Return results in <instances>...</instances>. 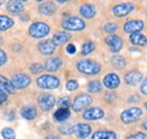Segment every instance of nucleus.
<instances>
[{
    "label": "nucleus",
    "mask_w": 147,
    "mask_h": 139,
    "mask_svg": "<svg viewBox=\"0 0 147 139\" xmlns=\"http://www.w3.org/2000/svg\"><path fill=\"white\" fill-rule=\"evenodd\" d=\"M77 69L82 74L93 76L101 71V66H100V63H97L93 60L86 59V60H80L77 62Z\"/></svg>",
    "instance_id": "obj_1"
},
{
    "label": "nucleus",
    "mask_w": 147,
    "mask_h": 139,
    "mask_svg": "<svg viewBox=\"0 0 147 139\" xmlns=\"http://www.w3.org/2000/svg\"><path fill=\"white\" fill-rule=\"evenodd\" d=\"M36 84L43 89H55L60 86V80L51 75H42L36 79Z\"/></svg>",
    "instance_id": "obj_2"
},
{
    "label": "nucleus",
    "mask_w": 147,
    "mask_h": 139,
    "mask_svg": "<svg viewBox=\"0 0 147 139\" xmlns=\"http://www.w3.org/2000/svg\"><path fill=\"white\" fill-rule=\"evenodd\" d=\"M49 32H50V26L43 22H36L28 27L30 35L35 38H42L49 34Z\"/></svg>",
    "instance_id": "obj_3"
},
{
    "label": "nucleus",
    "mask_w": 147,
    "mask_h": 139,
    "mask_svg": "<svg viewBox=\"0 0 147 139\" xmlns=\"http://www.w3.org/2000/svg\"><path fill=\"white\" fill-rule=\"evenodd\" d=\"M143 115V111L139 107H130L128 110L123 111L120 115L121 121L126 124L129 123H134V122L138 121Z\"/></svg>",
    "instance_id": "obj_4"
},
{
    "label": "nucleus",
    "mask_w": 147,
    "mask_h": 139,
    "mask_svg": "<svg viewBox=\"0 0 147 139\" xmlns=\"http://www.w3.org/2000/svg\"><path fill=\"white\" fill-rule=\"evenodd\" d=\"M85 26L86 24L82 18L75 16L65 18L62 22V27L67 31H82L85 28Z\"/></svg>",
    "instance_id": "obj_5"
},
{
    "label": "nucleus",
    "mask_w": 147,
    "mask_h": 139,
    "mask_svg": "<svg viewBox=\"0 0 147 139\" xmlns=\"http://www.w3.org/2000/svg\"><path fill=\"white\" fill-rule=\"evenodd\" d=\"M37 103L40 105L41 110L44 112H48L50 110H52V107L55 104V97L52 94L49 93H43L38 96L37 99Z\"/></svg>",
    "instance_id": "obj_6"
},
{
    "label": "nucleus",
    "mask_w": 147,
    "mask_h": 139,
    "mask_svg": "<svg viewBox=\"0 0 147 139\" xmlns=\"http://www.w3.org/2000/svg\"><path fill=\"white\" fill-rule=\"evenodd\" d=\"M92 101V97L88 94H79L78 96H76V99L74 101L73 110L75 112H80L84 109H86L87 106H90Z\"/></svg>",
    "instance_id": "obj_7"
},
{
    "label": "nucleus",
    "mask_w": 147,
    "mask_h": 139,
    "mask_svg": "<svg viewBox=\"0 0 147 139\" xmlns=\"http://www.w3.org/2000/svg\"><path fill=\"white\" fill-rule=\"evenodd\" d=\"M10 82L16 89H24L31 84V78L25 74H16L11 77Z\"/></svg>",
    "instance_id": "obj_8"
},
{
    "label": "nucleus",
    "mask_w": 147,
    "mask_h": 139,
    "mask_svg": "<svg viewBox=\"0 0 147 139\" xmlns=\"http://www.w3.org/2000/svg\"><path fill=\"white\" fill-rule=\"evenodd\" d=\"M105 43L109 45V48L111 49L112 52H119L122 47H123V41L121 37H119L118 35L112 34L108 35L105 37Z\"/></svg>",
    "instance_id": "obj_9"
},
{
    "label": "nucleus",
    "mask_w": 147,
    "mask_h": 139,
    "mask_svg": "<svg viewBox=\"0 0 147 139\" xmlns=\"http://www.w3.org/2000/svg\"><path fill=\"white\" fill-rule=\"evenodd\" d=\"M132 9H134V5L126 2V3H120V5L114 6L113 9H112V13L117 17H125V16L128 15L129 13L132 11Z\"/></svg>",
    "instance_id": "obj_10"
},
{
    "label": "nucleus",
    "mask_w": 147,
    "mask_h": 139,
    "mask_svg": "<svg viewBox=\"0 0 147 139\" xmlns=\"http://www.w3.org/2000/svg\"><path fill=\"white\" fill-rule=\"evenodd\" d=\"M91 132H92V129L86 123H77V124L74 126V134L76 135L77 138L79 139L87 138Z\"/></svg>",
    "instance_id": "obj_11"
},
{
    "label": "nucleus",
    "mask_w": 147,
    "mask_h": 139,
    "mask_svg": "<svg viewBox=\"0 0 147 139\" xmlns=\"http://www.w3.org/2000/svg\"><path fill=\"white\" fill-rule=\"evenodd\" d=\"M142 79H143V74L138 70H130L125 75V82L130 86H135L139 84Z\"/></svg>",
    "instance_id": "obj_12"
},
{
    "label": "nucleus",
    "mask_w": 147,
    "mask_h": 139,
    "mask_svg": "<svg viewBox=\"0 0 147 139\" xmlns=\"http://www.w3.org/2000/svg\"><path fill=\"white\" fill-rule=\"evenodd\" d=\"M103 117H104V111L100 107H90L83 114V118L85 120H98L102 119Z\"/></svg>",
    "instance_id": "obj_13"
},
{
    "label": "nucleus",
    "mask_w": 147,
    "mask_h": 139,
    "mask_svg": "<svg viewBox=\"0 0 147 139\" xmlns=\"http://www.w3.org/2000/svg\"><path fill=\"white\" fill-rule=\"evenodd\" d=\"M144 28V23L142 20L135 19V20H129L125 24L123 30L126 33H139V31H142Z\"/></svg>",
    "instance_id": "obj_14"
},
{
    "label": "nucleus",
    "mask_w": 147,
    "mask_h": 139,
    "mask_svg": "<svg viewBox=\"0 0 147 139\" xmlns=\"http://www.w3.org/2000/svg\"><path fill=\"white\" fill-rule=\"evenodd\" d=\"M55 47L57 45H55L52 41L47 40V41L40 42L38 45H37V49H38L40 53H42L43 55H50V54H52V53L55 52Z\"/></svg>",
    "instance_id": "obj_15"
},
{
    "label": "nucleus",
    "mask_w": 147,
    "mask_h": 139,
    "mask_svg": "<svg viewBox=\"0 0 147 139\" xmlns=\"http://www.w3.org/2000/svg\"><path fill=\"white\" fill-rule=\"evenodd\" d=\"M24 5L22 1L17 0H13V1H8L7 3V10L9 14L11 15H20L24 11Z\"/></svg>",
    "instance_id": "obj_16"
},
{
    "label": "nucleus",
    "mask_w": 147,
    "mask_h": 139,
    "mask_svg": "<svg viewBox=\"0 0 147 139\" xmlns=\"http://www.w3.org/2000/svg\"><path fill=\"white\" fill-rule=\"evenodd\" d=\"M103 84L107 88L114 89L120 85V79L119 76L117 74H108L104 78H103Z\"/></svg>",
    "instance_id": "obj_17"
},
{
    "label": "nucleus",
    "mask_w": 147,
    "mask_h": 139,
    "mask_svg": "<svg viewBox=\"0 0 147 139\" xmlns=\"http://www.w3.org/2000/svg\"><path fill=\"white\" fill-rule=\"evenodd\" d=\"M57 10V7L53 2L51 1H47V2H43L40 7H38V11L41 15L43 16H51L53 15Z\"/></svg>",
    "instance_id": "obj_18"
},
{
    "label": "nucleus",
    "mask_w": 147,
    "mask_h": 139,
    "mask_svg": "<svg viewBox=\"0 0 147 139\" xmlns=\"http://www.w3.org/2000/svg\"><path fill=\"white\" fill-rule=\"evenodd\" d=\"M20 115L26 120H33L37 115V111L33 105H25L20 110Z\"/></svg>",
    "instance_id": "obj_19"
},
{
    "label": "nucleus",
    "mask_w": 147,
    "mask_h": 139,
    "mask_svg": "<svg viewBox=\"0 0 147 139\" xmlns=\"http://www.w3.org/2000/svg\"><path fill=\"white\" fill-rule=\"evenodd\" d=\"M62 66V61L59 58H50L44 63V69L49 72H55Z\"/></svg>",
    "instance_id": "obj_20"
},
{
    "label": "nucleus",
    "mask_w": 147,
    "mask_h": 139,
    "mask_svg": "<svg viewBox=\"0 0 147 139\" xmlns=\"http://www.w3.org/2000/svg\"><path fill=\"white\" fill-rule=\"evenodd\" d=\"M0 89L3 90L7 94H14L16 92V88L13 86L11 82L8 80L6 77H3L2 75H0Z\"/></svg>",
    "instance_id": "obj_21"
},
{
    "label": "nucleus",
    "mask_w": 147,
    "mask_h": 139,
    "mask_svg": "<svg viewBox=\"0 0 147 139\" xmlns=\"http://www.w3.org/2000/svg\"><path fill=\"white\" fill-rule=\"evenodd\" d=\"M71 35L66 33V32H58L53 35V38H52V42L55 43V45H62L65 43H67L69 40H70Z\"/></svg>",
    "instance_id": "obj_22"
},
{
    "label": "nucleus",
    "mask_w": 147,
    "mask_h": 139,
    "mask_svg": "<svg viewBox=\"0 0 147 139\" xmlns=\"http://www.w3.org/2000/svg\"><path fill=\"white\" fill-rule=\"evenodd\" d=\"M79 13H80V15H82L83 17L93 18L95 16V14H96V9H95V7L92 6V5L85 3V5H83V6L80 7Z\"/></svg>",
    "instance_id": "obj_23"
},
{
    "label": "nucleus",
    "mask_w": 147,
    "mask_h": 139,
    "mask_svg": "<svg viewBox=\"0 0 147 139\" xmlns=\"http://www.w3.org/2000/svg\"><path fill=\"white\" fill-rule=\"evenodd\" d=\"M130 42L134 45L144 47L147 44V37L142 33H134V34L130 35Z\"/></svg>",
    "instance_id": "obj_24"
},
{
    "label": "nucleus",
    "mask_w": 147,
    "mask_h": 139,
    "mask_svg": "<svg viewBox=\"0 0 147 139\" xmlns=\"http://www.w3.org/2000/svg\"><path fill=\"white\" fill-rule=\"evenodd\" d=\"M92 139H117V135L110 130H98L93 134Z\"/></svg>",
    "instance_id": "obj_25"
},
{
    "label": "nucleus",
    "mask_w": 147,
    "mask_h": 139,
    "mask_svg": "<svg viewBox=\"0 0 147 139\" xmlns=\"http://www.w3.org/2000/svg\"><path fill=\"white\" fill-rule=\"evenodd\" d=\"M69 117H70V111L69 109L66 107H59L55 112V119L59 122L66 121Z\"/></svg>",
    "instance_id": "obj_26"
},
{
    "label": "nucleus",
    "mask_w": 147,
    "mask_h": 139,
    "mask_svg": "<svg viewBox=\"0 0 147 139\" xmlns=\"http://www.w3.org/2000/svg\"><path fill=\"white\" fill-rule=\"evenodd\" d=\"M14 24H15V22L13 20V18L8 17V16H3V15H0V31L1 32L9 30L10 27L14 26Z\"/></svg>",
    "instance_id": "obj_27"
},
{
    "label": "nucleus",
    "mask_w": 147,
    "mask_h": 139,
    "mask_svg": "<svg viewBox=\"0 0 147 139\" xmlns=\"http://www.w3.org/2000/svg\"><path fill=\"white\" fill-rule=\"evenodd\" d=\"M111 63H112V66H114L115 68L121 69V68H123V67L126 66V60H125V58L121 57V55H113V57L111 58Z\"/></svg>",
    "instance_id": "obj_28"
},
{
    "label": "nucleus",
    "mask_w": 147,
    "mask_h": 139,
    "mask_svg": "<svg viewBox=\"0 0 147 139\" xmlns=\"http://www.w3.org/2000/svg\"><path fill=\"white\" fill-rule=\"evenodd\" d=\"M95 50V43L92 42V41H88V42H86V43H84L83 44V47H82V55H87V54H90L91 52H93Z\"/></svg>",
    "instance_id": "obj_29"
},
{
    "label": "nucleus",
    "mask_w": 147,
    "mask_h": 139,
    "mask_svg": "<svg viewBox=\"0 0 147 139\" xmlns=\"http://www.w3.org/2000/svg\"><path fill=\"white\" fill-rule=\"evenodd\" d=\"M101 89H102V85L98 80L90 82L88 85H87V90L90 93H98V92H101Z\"/></svg>",
    "instance_id": "obj_30"
},
{
    "label": "nucleus",
    "mask_w": 147,
    "mask_h": 139,
    "mask_svg": "<svg viewBox=\"0 0 147 139\" xmlns=\"http://www.w3.org/2000/svg\"><path fill=\"white\" fill-rule=\"evenodd\" d=\"M1 136L3 139H16L15 131L11 128H3L1 130Z\"/></svg>",
    "instance_id": "obj_31"
},
{
    "label": "nucleus",
    "mask_w": 147,
    "mask_h": 139,
    "mask_svg": "<svg viewBox=\"0 0 147 139\" xmlns=\"http://www.w3.org/2000/svg\"><path fill=\"white\" fill-rule=\"evenodd\" d=\"M70 99L68 97V96H62V97H60V100L58 101V105H59V107H66V109H69V106H70Z\"/></svg>",
    "instance_id": "obj_32"
},
{
    "label": "nucleus",
    "mask_w": 147,
    "mask_h": 139,
    "mask_svg": "<svg viewBox=\"0 0 147 139\" xmlns=\"http://www.w3.org/2000/svg\"><path fill=\"white\" fill-rule=\"evenodd\" d=\"M59 131L63 135H70L71 132H74V127H71L70 124H61L59 127Z\"/></svg>",
    "instance_id": "obj_33"
},
{
    "label": "nucleus",
    "mask_w": 147,
    "mask_h": 139,
    "mask_svg": "<svg viewBox=\"0 0 147 139\" xmlns=\"http://www.w3.org/2000/svg\"><path fill=\"white\" fill-rule=\"evenodd\" d=\"M104 30H105L107 33H109L110 35H112L113 33L117 32V30H118V25H117L115 23H108V24H105Z\"/></svg>",
    "instance_id": "obj_34"
},
{
    "label": "nucleus",
    "mask_w": 147,
    "mask_h": 139,
    "mask_svg": "<svg viewBox=\"0 0 147 139\" xmlns=\"http://www.w3.org/2000/svg\"><path fill=\"white\" fill-rule=\"evenodd\" d=\"M43 68H44V67H43L41 63H33V65L30 66V71H31L33 75H37V74H40V72L43 71Z\"/></svg>",
    "instance_id": "obj_35"
},
{
    "label": "nucleus",
    "mask_w": 147,
    "mask_h": 139,
    "mask_svg": "<svg viewBox=\"0 0 147 139\" xmlns=\"http://www.w3.org/2000/svg\"><path fill=\"white\" fill-rule=\"evenodd\" d=\"M66 88H67L68 90L73 92V90L78 88V83H77L76 80H74V79H70V80H68V82L66 83Z\"/></svg>",
    "instance_id": "obj_36"
},
{
    "label": "nucleus",
    "mask_w": 147,
    "mask_h": 139,
    "mask_svg": "<svg viewBox=\"0 0 147 139\" xmlns=\"http://www.w3.org/2000/svg\"><path fill=\"white\" fill-rule=\"evenodd\" d=\"M127 139H147V135L142 134V132H138V134H136V135H131V136H129Z\"/></svg>",
    "instance_id": "obj_37"
},
{
    "label": "nucleus",
    "mask_w": 147,
    "mask_h": 139,
    "mask_svg": "<svg viewBox=\"0 0 147 139\" xmlns=\"http://www.w3.org/2000/svg\"><path fill=\"white\" fill-rule=\"evenodd\" d=\"M6 61H7V54H6V52H5L3 50L0 49V67H1L2 65H5Z\"/></svg>",
    "instance_id": "obj_38"
},
{
    "label": "nucleus",
    "mask_w": 147,
    "mask_h": 139,
    "mask_svg": "<svg viewBox=\"0 0 147 139\" xmlns=\"http://www.w3.org/2000/svg\"><path fill=\"white\" fill-rule=\"evenodd\" d=\"M8 96H7V93H5L3 90L0 89V104H3L6 101H7Z\"/></svg>",
    "instance_id": "obj_39"
},
{
    "label": "nucleus",
    "mask_w": 147,
    "mask_h": 139,
    "mask_svg": "<svg viewBox=\"0 0 147 139\" xmlns=\"http://www.w3.org/2000/svg\"><path fill=\"white\" fill-rule=\"evenodd\" d=\"M140 90H142V93H143V94L147 95V78H146V79H144V82L142 83V86H140Z\"/></svg>",
    "instance_id": "obj_40"
},
{
    "label": "nucleus",
    "mask_w": 147,
    "mask_h": 139,
    "mask_svg": "<svg viewBox=\"0 0 147 139\" xmlns=\"http://www.w3.org/2000/svg\"><path fill=\"white\" fill-rule=\"evenodd\" d=\"M67 52L68 53H70V54H74V53L76 52V47L74 45V44H68L67 45Z\"/></svg>",
    "instance_id": "obj_41"
},
{
    "label": "nucleus",
    "mask_w": 147,
    "mask_h": 139,
    "mask_svg": "<svg viewBox=\"0 0 147 139\" xmlns=\"http://www.w3.org/2000/svg\"><path fill=\"white\" fill-rule=\"evenodd\" d=\"M137 96H138V95L135 94V95L131 96V97H137ZM138 101H139V99H129V102H138Z\"/></svg>",
    "instance_id": "obj_42"
},
{
    "label": "nucleus",
    "mask_w": 147,
    "mask_h": 139,
    "mask_svg": "<svg viewBox=\"0 0 147 139\" xmlns=\"http://www.w3.org/2000/svg\"><path fill=\"white\" fill-rule=\"evenodd\" d=\"M47 139H60L57 135H51V136H48Z\"/></svg>",
    "instance_id": "obj_43"
},
{
    "label": "nucleus",
    "mask_w": 147,
    "mask_h": 139,
    "mask_svg": "<svg viewBox=\"0 0 147 139\" xmlns=\"http://www.w3.org/2000/svg\"><path fill=\"white\" fill-rule=\"evenodd\" d=\"M143 127H144V128H145V129L147 130V119L144 122H143Z\"/></svg>",
    "instance_id": "obj_44"
},
{
    "label": "nucleus",
    "mask_w": 147,
    "mask_h": 139,
    "mask_svg": "<svg viewBox=\"0 0 147 139\" xmlns=\"http://www.w3.org/2000/svg\"><path fill=\"white\" fill-rule=\"evenodd\" d=\"M2 43H3V40H2L1 37H0V44H2Z\"/></svg>",
    "instance_id": "obj_45"
},
{
    "label": "nucleus",
    "mask_w": 147,
    "mask_h": 139,
    "mask_svg": "<svg viewBox=\"0 0 147 139\" xmlns=\"http://www.w3.org/2000/svg\"><path fill=\"white\" fill-rule=\"evenodd\" d=\"M145 107H146V110H147V102L145 103Z\"/></svg>",
    "instance_id": "obj_46"
},
{
    "label": "nucleus",
    "mask_w": 147,
    "mask_h": 139,
    "mask_svg": "<svg viewBox=\"0 0 147 139\" xmlns=\"http://www.w3.org/2000/svg\"><path fill=\"white\" fill-rule=\"evenodd\" d=\"M2 3H3V2H2V1H0V6H1V5H2Z\"/></svg>",
    "instance_id": "obj_47"
}]
</instances>
